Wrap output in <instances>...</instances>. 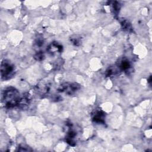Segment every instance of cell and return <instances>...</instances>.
<instances>
[{"label": "cell", "instance_id": "7a4b0ae2", "mask_svg": "<svg viewBox=\"0 0 152 152\" xmlns=\"http://www.w3.org/2000/svg\"><path fill=\"white\" fill-rule=\"evenodd\" d=\"M15 74V66L9 60L4 59L1 64V77L2 80L11 79Z\"/></svg>", "mask_w": 152, "mask_h": 152}, {"label": "cell", "instance_id": "8992f818", "mask_svg": "<svg viewBox=\"0 0 152 152\" xmlns=\"http://www.w3.org/2000/svg\"><path fill=\"white\" fill-rule=\"evenodd\" d=\"M91 118L93 122L98 124H104L105 122V114L100 110H94L91 115Z\"/></svg>", "mask_w": 152, "mask_h": 152}, {"label": "cell", "instance_id": "277c9868", "mask_svg": "<svg viewBox=\"0 0 152 152\" xmlns=\"http://www.w3.org/2000/svg\"><path fill=\"white\" fill-rule=\"evenodd\" d=\"M51 84L48 81H42L36 86V91L42 96L48 94L50 90Z\"/></svg>", "mask_w": 152, "mask_h": 152}, {"label": "cell", "instance_id": "7c38bea8", "mask_svg": "<svg viewBox=\"0 0 152 152\" xmlns=\"http://www.w3.org/2000/svg\"><path fill=\"white\" fill-rule=\"evenodd\" d=\"M121 25L122 27V28L126 31H132V27L131 24V23L126 20H122L121 21Z\"/></svg>", "mask_w": 152, "mask_h": 152}, {"label": "cell", "instance_id": "3957f363", "mask_svg": "<svg viewBox=\"0 0 152 152\" xmlns=\"http://www.w3.org/2000/svg\"><path fill=\"white\" fill-rule=\"evenodd\" d=\"M80 88V85L77 83L66 82L60 84L57 87V90L58 92L65 93L67 95H72L78 91Z\"/></svg>", "mask_w": 152, "mask_h": 152}, {"label": "cell", "instance_id": "2e32d148", "mask_svg": "<svg viewBox=\"0 0 152 152\" xmlns=\"http://www.w3.org/2000/svg\"><path fill=\"white\" fill-rule=\"evenodd\" d=\"M18 151H32V149L26 145H20L18 147Z\"/></svg>", "mask_w": 152, "mask_h": 152}, {"label": "cell", "instance_id": "6da1fadb", "mask_svg": "<svg viewBox=\"0 0 152 152\" xmlns=\"http://www.w3.org/2000/svg\"><path fill=\"white\" fill-rule=\"evenodd\" d=\"M20 97L19 91L13 87H7L1 93V102L7 108L17 106Z\"/></svg>", "mask_w": 152, "mask_h": 152}, {"label": "cell", "instance_id": "ba28073f", "mask_svg": "<svg viewBox=\"0 0 152 152\" xmlns=\"http://www.w3.org/2000/svg\"><path fill=\"white\" fill-rule=\"evenodd\" d=\"M47 51L52 55L61 53L62 51V46L58 42H54L48 46L47 48Z\"/></svg>", "mask_w": 152, "mask_h": 152}, {"label": "cell", "instance_id": "8fae6325", "mask_svg": "<svg viewBox=\"0 0 152 152\" xmlns=\"http://www.w3.org/2000/svg\"><path fill=\"white\" fill-rule=\"evenodd\" d=\"M109 4L111 5V8L113 13L115 15H118L121 8L119 3L117 1H112L109 2Z\"/></svg>", "mask_w": 152, "mask_h": 152}, {"label": "cell", "instance_id": "52a82bcc", "mask_svg": "<svg viewBox=\"0 0 152 152\" xmlns=\"http://www.w3.org/2000/svg\"><path fill=\"white\" fill-rule=\"evenodd\" d=\"M77 135V131L73 128H69V129L68 131L66 134V137H65L66 142L70 145L74 146L76 142L75 138Z\"/></svg>", "mask_w": 152, "mask_h": 152}, {"label": "cell", "instance_id": "30bf717a", "mask_svg": "<svg viewBox=\"0 0 152 152\" xmlns=\"http://www.w3.org/2000/svg\"><path fill=\"white\" fill-rule=\"evenodd\" d=\"M121 72H122V71L116 65H115L109 66L106 69L105 74L106 77H113V76H115L116 75L119 74Z\"/></svg>", "mask_w": 152, "mask_h": 152}, {"label": "cell", "instance_id": "e0dca14e", "mask_svg": "<svg viewBox=\"0 0 152 152\" xmlns=\"http://www.w3.org/2000/svg\"><path fill=\"white\" fill-rule=\"evenodd\" d=\"M148 82L150 83V84H151V76H150V77H149V78H148Z\"/></svg>", "mask_w": 152, "mask_h": 152}, {"label": "cell", "instance_id": "4fadbf2b", "mask_svg": "<svg viewBox=\"0 0 152 152\" xmlns=\"http://www.w3.org/2000/svg\"><path fill=\"white\" fill-rule=\"evenodd\" d=\"M70 41L75 46H80L81 43V38L78 37L77 36H73L72 37H71L70 38Z\"/></svg>", "mask_w": 152, "mask_h": 152}, {"label": "cell", "instance_id": "9c48e42d", "mask_svg": "<svg viewBox=\"0 0 152 152\" xmlns=\"http://www.w3.org/2000/svg\"><path fill=\"white\" fill-rule=\"evenodd\" d=\"M30 101H31V98L30 97V94L28 93L24 94L22 96H21L18 104L17 105V107L22 109H25L27 108L28 106H29L30 103Z\"/></svg>", "mask_w": 152, "mask_h": 152}, {"label": "cell", "instance_id": "5b68a950", "mask_svg": "<svg viewBox=\"0 0 152 152\" xmlns=\"http://www.w3.org/2000/svg\"><path fill=\"white\" fill-rule=\"evenodd\" d=\"M122 71L128 72L131 69V64L129 60L125 57L121 58L118 59L116 64Z\"/></svg>", "mask_w": 152, "mask_h": 152}, {"label": "cell", "instance_id": "5bb4252c", "mask_svg": "<svg viewBox=\"0 0 152 152\" xmlns=\"http://www.w3.org/2000/svg\"><path fill=\"white\" fill-rule=\"evenodd\" d=\"M45 54L42 51H39L36 52V54L34 55V58L36 61H43L45 59Z\"/></svg>", "mask_w": 152, "mask_h": 152}, {"label": "cell", "instance_id": "9a60e30c", "mask_svg": "<svg viewBox=\"0 0 152 152\" xmlns=\"http://www.w3.org/2000/svg\"><path fill=\"white\" fill-rule=\"evenodd\" d=\"M43 39H42V38H37L34 41V46H36V48H40L41 46H42V45H43Z\"/></svg>", "mask_w": 152, "mask_h": 152}]
</instances>
